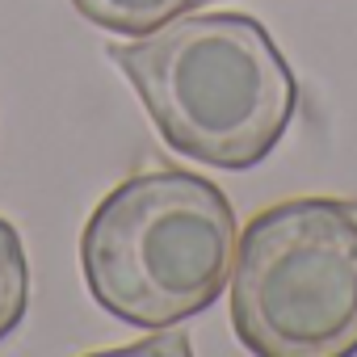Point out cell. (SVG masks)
<instances>
[{"instance_id":"5b68a950","label":"cell","mask_w":357,"mask_h":357,"mask_svg":"<svg viewBox=\"0 0 357 357\" xmlns=\"http://www.w3.org/2000/svg\"><path fill=\"white\" fill-rule=\"evenodd\" d=\"M30 307V261L17 227L0 219V340L13 336Z\"/></svg>"},{"instance_id":"7a4b0ae2","label":"cell","mask_w":357,"mask_h":357,"mask_svg":"<svg viewBox=\"0 0 357 357\" xmlns=\"http://www.w3.org/2000/svg\"><path fill=\"white\" fill-rule=\"evenodd\" d=\"M236 240V211L215 181L151 168L97 202L80 236V269L114 319L168 328L223 294Z\"/></svg>"},{"instance_id":"6da1fadb","label":"cell","mask_w":357,"mask_h":357,"mask_svg":"<svg viewBox=\"0 0 357 357\" xmlns=\"http://www.w3.org/2000/svg\"><path fill=\"white\" fill-rule=\"evenodd\" d=\"M109 55L160 139L211 168H257L298 109L290 63L248 13H185Z\"/></svg>"},{"instance_id":"277c9868","label":"cell","mask_w":357,"mask_h":357,"mask_svg":"<svg viewBox=\"0 0 357 357\" xmlns=\"http://www.w3.org/2000/svg\"><path fill=\"white\" fill-rule=\"evenodd\" d=\"M206 5L211 0H72V9L84 22L101 26L105 34H126V38H143Z\"/></svg>"},{"instance_id":"3957f363","label":"cell","mask_w":357,"mask_h":357,"mask_svg":"<svg viewBox=\"0 0 357 357\" xmlns=\"http://www.w3.org/2000/svg\"><path fill=\"white\" fill-rule=\"evenodd\" d=\"M231 328L257 357L357 353V202L257 211L231 257Z\"/></svg>"}]
</instances>
